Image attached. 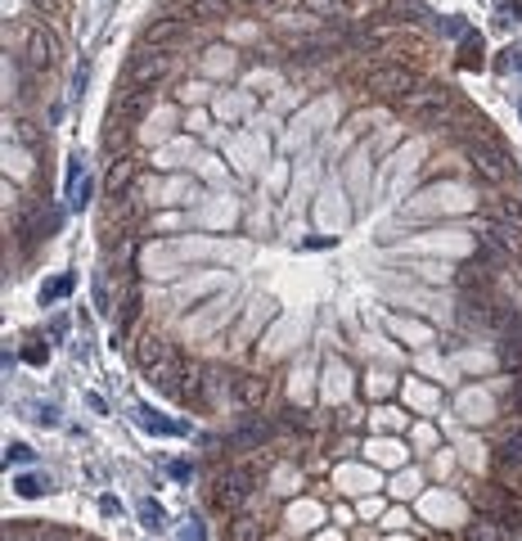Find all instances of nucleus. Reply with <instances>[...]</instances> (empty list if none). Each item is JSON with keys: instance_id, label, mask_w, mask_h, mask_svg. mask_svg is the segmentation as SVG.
Instances as JSON below:
<instances>
[{"instance_id": "f257e3e1", "label": "nucleus", "mask_w": 522, "mask_h": 541, "mask_svg": "<svg viewBox=\"0 0 522 541\" xmlns=\"http://www.w3.org/2000/svg\"><path fill=\"white\" fill-rule=\"evenodd\" d=\"M473 510L478 514H491L495 523H504L513 537H518V528H522V505L513 501V492L509 488H500L495 479L491 483H482V488H473Z\"/></svg>"}, {"instance_id": "f03ea898", "label": "nucleus", "mask_w": 522, "mask_h": 541, "mask_svg": "<svg viewBox=\"0 0 522 541\" xmlns=\"http://www.w3.org/2000/svg\"><path fill=\"white\" fill-rule=\"evenodd\" d=\"M235 401L244 406V411H261L266 406V397H270V379L266 375H257V370H244V375H235Z\"/></svg>"}, {"instance_id": "7ed1b4c3", "label": "nucleus", "mask_w": 522, "mask_h": 541, "mask_svg": "<svg viewBox=\"0 0 522 541\" xmlns=\"http://www.w3.org/2000/svg\"><path fill=\"white\" fill-rule=\"evenodd\" d=\"M172 357H176V348L167 343L163 334H154V329L140 334V343H135V366H140V370H154V366H163V361H172Z\"/></svg>"}, {"instance_id": "20e7f679", "label": "nucleus", "mask_w": 522, "mask_h": 541, "mask_svg": "<svg viewBox=\"0 0 522 541\" xmlns=\"http://www.w3.org/2000/svg\"><path fill=\"white\" fill-rule=\"evenodd\" d=\"M495 464H522V420H509L495 438V451H491Z\"/></svg>"}, {"instance_id": "39448f33", "label": "nucleus", "mask_w": 522, "mask_h": 541, "mask_svg": "<svg viewBox=\"0 0 522 541\" xmlns=\"http://www.w3.org/2000/svg\"><path fill=\"white\" fill-rule=\"evenodd\" d=\"M266 519L261 514H230V523H226V541H266Z\"/></svg>"}, {"instance_id": "423d86ee", "label": "nucleus", "mask_w": 522, "mask_h": 541, "mask_svg": "<svg viewBox=\"0 0 522 541\" xmlns=\"http://www.w3.org/2000/svg\"><path fill=\"white\" fill-rule=\"evenodd\" d=\"M248 497H253V492H244V488H235V483L212 479V505H216V514H244Z\"/></svg>"}, {"instance_id": "0eeeda50", "label": "nucleus", "mask_w": 522, "mask_h": 541, "mask_svg": "<svg viewBox=\"0 0 522 541\" xmlns=\"http://www.w3.org/2000/svg\"><path fill=\"white\" fill-rule=\"evenodd\" d=\"M464 541H513V532L495 523L491 514H473V523L464 528Z\"/></svg>"}, {"instance_id": "6e6552de", "label": "nucleus", "mask_w": 522, "mask_h": 541, "mask_svg": "<svg viewBox=\"0 0 522 541\" xmlns=\"http://www.w3.org/2000/svg\"><path fill=\"white\" fill-rule=\"evenodd\" d=\"M140 429L144 433H154V438H172V433H185V424H172V420H163L158 411H149V406H140Z\"/></svg>"}, {"instance_id": "1a4fd4ad", "label": "nucleus", "mask_w": 522, "mask_h": 541, "mask_svg": "<svg viewBox=\"0 0 522 541\" xmlns=\"http://www.w3.org/2000/svg\"><path fill=\"white\" fill-rule=\"evenodd\" d=\"M72 285H77V280H72L68 270H63V276H54V280H45V285H41V307H54V303H63V298L72 294Z\"/></svg>"}, {"instance_id": "9d476101", "label": "nucleus", "mask_w": 522, "mask_h": 541, "mask_svg": "<svg viewBox=\"0 0 522 541\" xmlns=\"http://www.w3.org/2000/svg\"><path fill=\"white\" fill-rule=\"evenodd\" d=\"M491 479H495L500 488H509L513 497H522V464H495V460H491Z\"/></svg>"}, {"instance_id": "9b49d317", "label": "nucleus", "mask_w": 522, "mask_h": 541, "mask_svg": "<svg viewBox=\"0 0 522 541\" xmlns=\"http://www.w3.org/2000/svg\"><path fill=\"white\" fill-rule=\"evenodd\" d=\"M14 492L19 497H41V492H50V479H45V473H23V479H14Z\"/></svg>"}, {"instance_id": "f8f14e48", "label": "nucleus", "mask_w": 522, "mask_h": 541, "mask_svg": "<svg viewBox=\"0 0 522 541\" xmlns=\"http://www.w3.org/2000/svg\"><path fill=\"white\" fill-rule=\"evenodd\" d=\"M460 63H464V68H482V36H478V32H464Z\"/></svg>"}, {"instance_id": "ddd939ff", "label": "nucleus", "mask_w": 522, "mask_h": 541, "mask_svg": "<svg viewBox=\"0 0 522 541\" xmlns=\"http://www.w3.org/2000/svg\"><path fill=\"white\" fill-rule=\"evenodd\" d=\"M140 519H144L149 528H163V519H167V514H163V505H158V501H140Z\"/></svg>"}, {"instance_id": "4468645a", "label": "nucleus", "mask_w": 522, "mask_h": 541, "mask_svg": "<svg viewBox=\"0 0 522 541\" xmlns=\"http://www.w3.org/2000/svg\"><path fill=\"white\" fill-rule=\"evenodd\" d=\"M36 541H86V537L68 532V528H36Z\"/></svg>"}, {"instance_id": "2eb2a0df", "label": "nucleus", "mask_w": 522, "mask_h": 541, "mask_svg": "<svg viewBox=\"0 0 522 541\" xmlns=\"http://www.w3.org/2000/svg\"><path fill=\"white\" fill-rule=\"evenodd\" d=\"M495 10H500V23H518L522 19V0H495Z\"/></svg>"}, {"instance_id": "dca6fc26", "label": "nucleus", "mask_w": 522, "mask_h": 541, "mask_svg": "<svg viewBox=\"0 0 522 541\" xmlns=\"http://www.w3.org/2000/svg\"><path fill=\"white\" fill-rule=\"evenodd\" d=\"M5 460L28 464V460H32V447H28V442H5Z\"/></svg>"}, {"instance_id": "f3484780", "label": "nucleus", "mask_w": 522, "mask_h": 541, "mask_svg": "<svg viewBox=\"0 0 522 541\" xmlns=\"http://www.w3.org/2000/svg\"><path fill=\"white\" fill-rule=\"evenodd\" d=\"M5 541H36V528H28V523H5Z\"/></svg>"}, {"instance_id": "a211bd4d", "label": "nucleus", "mask_w": 522, "mask_h": 541, "mask_svg": "<svg viewBox=\"0 0 522 541\" xmlns=\"http://www.w3.org/2000/svg\"><path fill=\"white\" fill-rule=\"evenodd\" d=\"M45 357H50V348H41V343H28L23 348V361L28 366H45Z\"/></svg>"}, {"instance_id": "6ab92c4d", "label": "nucleus", "mask_w": 522, "mask_h": 541, "mask_svg": "<svg viewBox=\"0 0 522 541\" xmlns=\"http://www.w3.org/2000/svg\"><path fill=\"white\" fill-rule=\"evenodd\" d=\"M100 510H104V514H108V519H113V514H122V505H117V501H113V497H104V501H100Z\"/></svg>"}, {"instance_id": "aec40b11", "label": "nucleus", "mask_w": 522, "mask_h": 541, "mask_svg": "<svg viewBox=\"0 0 522 541\" xmlns=\"http://www.w3.org/2000/svg\"><path fill=\"white\" fill-rule=\"evenodd\" d=\"M86 406H91V411H100V416L108 411V406H104V397H100V392H91V397H86Z\"/></svg>"}, {"instance_id": "412c9836", "label": "nucleus", "mask_w": 522, "mask_h": 541, "mask_svg": "<svg viewBox=\"0 0 522 541\" xmlns=\"http://www.w3.org/2000/svg\"><path fill=\"white\" fill-rule=\"evenodd\" d=\"M518 109H522V104H518Z\"/></svg>"}]
</instances>
